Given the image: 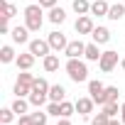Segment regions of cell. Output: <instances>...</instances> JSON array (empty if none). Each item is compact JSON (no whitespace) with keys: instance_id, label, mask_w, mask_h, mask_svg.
Returning <instances> with one entry per match:
<instances>
[{"instance_id":"4","label":"cell","mask_w":125,"mask_h":125,"mask_svg":"<svg viewBox=\"0 0 125 125\" xmlns=\"http://www.w3.org/2000/svg\"><path fill=\"white\" fill-rule=\"evenodd\" d=\"M47 42H49V47H52V52H64L66 47H69V39H66V34L61 32V30H54V32H49V37H47Z\"/></svg>"},{"instance_id":"1","label":"cell","mask_w":125,"mask_h":125,"mask_svg":"<svg viewBox=\"0 0 125 125\" xmlns=\"http://www.w3.org/2000/svg\"><path fill=\"white\" fill-rule=\"evenodd\" d=\"M25 25L30 32H39L42 25H44V8L39 3H32L25 8Z\"/></svg>"},{"instance_id":"19","label":"cell","mask_w":125,"mask_h":125,"mask_svg":"<svg viewBox=\"0 0 125 125\" xmlns=\"http://www.w3.org/2000/svg\"><path fill=\"white\" fill-rule=\"evenodd\" d=\"M123 17H125V3H113L110 10H108V20L118 22V20H123Z\"/></svg>"},{"instance_id":"14","label":"cell","mask_w":125,"mask_h":125,"mask_svg":"<svg viewBox=\"0 0 125 125\" xmlns=\"http://www.w3.org/2000/svg\"><path fill=\"white\" fill-rule=\"evenodd\" d=\"M47 20H49L52 25H64V22H66V10H64V8H59V5H54V8H49Z\"/></svg>"},{"instance_id":"40","label":"cell","mask_w":125,"mask_h":125,"mask_svg":"<svg viewBox=\"0 0 125 125\" xmlns=\"http://www.w3.org/2000/svg\"><path fill=\"white\" fill-rule=\"evenodd\" d=\"M10 3H12V0H10Z\"/></svg>"},{"instance_id":"6","label":"cell","mask_w":125,"mask_h":125,"mask_svg":"<svg viewBox=\"0 0 125 125\" xmlns=\"http://www.w3.org/2000/svg\"><path fill=\"white\" fill-rule=\"evenodd\" d=\"M93 15H79L76 17V22H74V30H76V34L81 37V34H91L93 32Z\"/></svg>"},{"instance_id":"8","label":"cell","mask_w":125,"mask_h":125,"mask_svg":"<svg viewBox=\"0 0 125 125\" xmlns=\"http://www.w3.org/2000/svg\"><path fill=\"white\" fill-rule=\"evenodd\" d=\"M64 54H66L69 59H83V54H86V44H83L81 39H71L69 47L64 49Z\"/></svg>"},{"instance_id":"24","label":"cell","mask_w":125,"mask_h":125,"mask_svg":"<svg viewBox=\"0 0 125 125\" xmlns=\"http://www.w3.org/2000/svg\"><path fill=\"white\" fill-rule=\"evenodd\" d=\"M15 118H17V113L12 108H0V125H10Z\"/></svg>"},{"instance_id":"13","label":"cell","mask_w":125,"mask_h":125,"mask_svg":"<svg viewBox=\"0 0 125 125\" xmlns=\"http://www.w3.org/2000/svg\"><path fill=\"white\" fill-rule=\"evenodd\" d=\"M91 39H93L96 44H108V42H110V30H108V27H103V25H98V27H93Z\"/></svg>"},{"instance_id":"28","label":"cell","mask_w":125,"mask_h":125,"mask_svg":"<svg viewBox=\"0 0 125 125\" xmlns=\"http://www.w3.org/2000/svg\"><path fill=\"white\" fill-rule=\"evenodd\" d=\"M32 115V120H34V125H47V118H49V113H44L42 108H37L34 113H30Z\"/></svg>"},{"instance_id":"3","label":"cell","mask_w":125,"mask_h":125,"mask_svg":"<svg viewBox=\"0 0 125 125\" xmlns=\"http://www.w3.org/2000/svg\"><path fill=\"white\" fill-rule=\"evenodd\" d=\"M118 64H120V59H118V52H113V49H105L101 54V59H98V66H101L103 74H110Z\"/></svg>"},{"instance_id":"17","label":"cell","mask_w":125,"mask_h":125,"mask_svg":"<svg viewBox=\"0 0 125 125\" xmlns=\"http://www.w3.org/2000/svg\"><path fill=\"white\" fill-rule=\"evenodd\" d=\"M101 44H96V42H91V44H86V54H83V59L86 61H98L101 59Z\"/></svg>"},{"instance_id":"18","label":"cell","mask_w":125,"mask_h":125,"mask_svg":"<svg viewBox=\"0 0 125 125\" xmlns=\"http://www.w3.org/2000/svg\"><path fill=\"white\" fill-rule=\"evenodd\" d=\"M30 105H32V103H30V98H17V96H15V101H12V105H10V108H12V110L17 113V118H20V115H25V113L30 110Z\"/></svg>"},{"instance_id":"27","label":"cell","mask_w":125,"mask_h":125,"mask_svg":"<svg viewBox=\"0 0 125 125\" xmlns=\"http://www.w3.org/2000/svg\"><path fill=\"white\" fill-rule=\"evenodd\" d=\"M12 93H15L17 98H30L32 88H30V86H22V83H17V81H15V88H12Z\"/></svg>"},{"instance_id":"22","label":"cell","mask_w":125,"mask_h":125,"mask_svg":"<svg viewBox=\"0 0 125 125\" xmlns=\"http://www.w3.org/2000/svg\"><path fill=\"white\" fill-rule=\"evenodd\" d=\"M47 98H49V93H42V91H32V93H30L32 108H42V105L47 103Z\"/></svg>"},{"instance_id":"25","label":"cell","mask_w":125,"mask_h":125,"mask_svg":"<svg viewBox=\"0 0 125 125\" xmlns=\"http://www.w3.org/2000/svg\"><path fill=\"white\" fill-rule=\"evenodd\" d=\"M120 98V88L118 86H105V103H118Z\"/></svg>"},{"instance_id":"16","label":"cell","mask_w":125,"mask_h":125,"mask_svg":"<svg viewBox=\"0 0 125 125\" xmlns=\"http://www.w3.org/2000/svg\"><path fill=\"white\" fill-rule=\"evenodd\" d=\"M49 101H54V103L66 101V88L61 86V83H54V86L49 88Z\"/></svg>"},{"instance_id":"29","label":"cell","mask_w":125,"mask_h":125,"mask_svg":"<svg viewBox=\"0 0 125 125\" xmlns=\"http://www.w3.org/2000/svg\"><path fill=\"white\" fill-rule=\"evenodd\" d=\"M101 110H103V113H108V118L120 115V105H118V103H105V105H101Z\"/></svg>"},{"instance_id":"33","label":"cell","mask_w":125,"mask_h":125,"mask_svg":"<svg viewBox=\"0 0 125 125\" xmlns=\"http://www.w3.org/2000/svg\"><path fill=\"white\" fill-rule=\"evenodd\" d=\"M17 125H34V120H32V115H30V113H25V115H20V118H17Z\"/></svg>"},{"instance_id":"38","label":"cell","mask_w":125,"mask_h":125,"mask_svg":"<svg viewBox=\"0 0 125 125\" xmlns=\"http://www.w3.org/2000/svg\"><path fill=\"white\" fill-rule=\"evenodd\" d=\"M108 125H123V120H115V118H110V123Z\"/></svg>"},{"instance_id":"23","label":"cell","mask_w":125,"mask_h":125,"mask_svg":"<svg viewBox=\"0 0 125 125\" xmlns=\"http://www.w3.org/2000/svg\"><path fill=\"white\" fill-rule=\"evenodd\" d=\"M74 113H76V103H69V101L59 103V118H71Z\"/></svg>"},{"instance_id":"10","label":"cell","mask_w":125,"mask_h":125,"mask_svg":"<svg viewBox=\"0 0 125 125\" xmlns=\"http://www.w3.org/2000/svg\"><path fill=\"white\" fill-rule=\"evenodd\" d=\"M10 37H12V42H15V44H30V30H27V25L12 27Z\"/></svg>"},{"instance_id":"35","label":"cell","mask_w":125,"mask_h":125,"mask_svg":"<svg viewBox=\"0 0 125 125\" xmlns=\"http://www.w3.org/2000/svg\"><path fill=\"white\" fill-rule=\"evenodd\" d=\"M56 3H59V0H39V5H42L44 10H49V8H54Z\"/></svg>"},{"instance_id":"12","label":"cell","mask_w":125,"mask_h":125,"mask_svg":"<svg viewBox=\"0 0 125 125\" xmlns=\"http://www.w3.org/2000/svg\"><path fill=\"white\" fill-rule=\"evenodd\" d=\"M110 3L108 0H91V15L93 17H108Z\"/></svg>"},{"instance_id":"2","label":"cell","mask_w":125,"mask_h":125,"mask_svg":"<svg viewBox=\"0 0 125 125\" xmlns=\"http://www.w3.org/2000/svg\"><path fill=\"white\" fill-rule=\"evenodd\" d=\"M64 69H66V76L74 83H88V66H86L83 59H69Z\"/></svg>"},{"instance_id":"41","label":"cell","mask_w":125,"mask_h":125,"mask_svg":"<svg viewBox=\"0 0 125 125\" xmlns=\"http://www.w3.org/2000/svg\"><path fill=\"white\" fill-rule=\"evenodd\" d=\"M123 3H125V0H123Z\"/></svg>"},{"instance_id":"20","label":"cell","mask_w":125,"mask_h":125,"mask_svg":"<svg viewBox=\"0 0 125 125\" xmlns=\"http://www.w3.org/2000/svg\"><path fill=\"white\" fill-rule=\"evenodd\" d=\"M15 59H17V54H15V49H12L10 44H3V47H0V61H3V64H12Z\"/></svg>"},{"instance_id":"30","label":"cell","mask_w":125,"mask_h":125,"mask_svg":"<svg viewBox=\"0 0 125 125\" xmlns=\"http://www.w3.org/2000/svg\"><path fill=\"white\" fill-rule=\"evenodd\" d=\"M49 81L47 79H34V86H32V91H42V93H49Z\"/></svg>"},{"instance_id":"39","label":"cell","mask_w":125,"mask_h":125,"mask_svg":"<svg viewBox=\"0 0 125 125\" xmlns=\"http://www.w3.org/2000/svg\"><path fill=\"white\" fill-rule=\"evenodd\" d=\"M120 69H123V71H125V56H123V59H120Z\"/></svg>"},{"instance_id":"21","label":"cell","mask_w":125,"mask_h":125,"mask_svg":"<svg viewBox=\"0 0 125 125\" xmlns=\"http://www.w3.org/2000/svg\"><path fill=\"white\" fill-rule=\"evenodd\" d=\"M71 8L76 15H91V0H74Z\"/></svg>"},{"instance_id":"26","label":"cell","mask_w":125,"mask_h":125,"mask_svg":"<svg viewBox=\"0 0 125 125\" xmlns=\"http://www.w3.org/2000/svg\"><path fill=\"white\" fill-rule=\"evenodd\" d=\"M34 79H37V76H32L30 71H20V74H17V83H22V86H30V88L34 86Z\"/></svg>"},{"instance_id":"11","label":"cell","mask_w":125,"mask_h":125,"mask_svg":"<svg viewBox=\"0 0 125 125\" xmlns=\"http://www.w3.org/2000/svg\"><path fill=\"white\" fill-rule=\"evenodd\" d=\"M93 105H96V101H93L91 96H83V98H79V101H76V113L86 118V115H91V113H93Z\"/></svg>"},{"instance_id":"31","label":"cell","mask_w":125,"mask_h":125,"mask_svg":"<svg viewBox=\"0 0 125 125\" xmlns=\"http://www.w3.org/2000/svg\"><path fill=\"white\" fill-rule=\"evenodd\" d=\"M108 123H110V118H108V113H103V110L91 118V125H108Z\"/></svg>"},{"instance_id":"32","label":"cell","mask_w":125,"mask_h":125,"mask_svg":"<svg viewBox=\"0 0 125 125\" xmlns=\"http://www.w3.org/2000/svg\"><path fill=\"white\" fill-rule=\"evenodd\" d=\"M47 113H49V115H54V118H59V103L49 101V105H47Z\"/></svg>"},{"instance_id":"5","label":"cell","mask_w":125,"mask_h":125,"mask_svg":"<svg viewBox=\"0 0 125 125\" xmlns=\"http://www.w3.org/2000/svg\"><path fill=\"white\" fill-rule=\"evenodd\" d=\"M27 49H30V52L37 56V59H44L47 54H52V47H49V42H47V39H39V37H37V39H30Z\"/></svg>"},{"instance_id":"15","label":"cell","mask_w":125,"mask_h":125,"mask_svg":"<svg viewBox=\"0 0 125 125\" xmlns=\"http://www.w3.org/2000/svg\"><path fill=\"white\" fill-rule=\"evenodd\" d=\"M42 66H44V71H47V74L59 71V54H56V52H54V54H47V56L42 59Z\"/></svg>"},{"instance_id":"34","label":"cell","mask_w":125,"mask_h":125,"mask_svg":"<svg viewBox=\"0 0 125 125\" xmlns=\"http://www.w3.org/2000/svg\"><path fill=\"white\" fill-rule=\"evenodd\" d=\"M10 32H12L10 20H8V17H3V25H0V34H10Z\"/></svg>"},{"instance_id":"37","label":"cell","mask_w":125,"mask_h":125,"mask_svg":"<svg viewBox=\"0 0 125 125\" xmlns=\"http://www.w3.org/2000/svg\"><path fill=\"white\" fill-rule=\"evenodd\" d=\"M56 125H71V120H69V118H59V123H56Z\"/></svg>"},{"instance_id":"9","label":"cell","mask_w":125,"mask_h":125,"mask_svg":"<svg viewBox=\"0 0 125 125\" xmlns=\"http://www.w3.org/2000/svg\"><path fill=\"white\" fill-rule=\"evenodd\" d=\"M34 61H37V56L27 49L25 54H17V59H15V64H17V69L20 71H30L32 66H34Z\"/></svg>"},{"instance_id":"36","label":"cell","mask_w":125,"mask_h":125,"mask_svg":"<svg viewBox=\"0 0 125 125\" xmlns=\"http://www.w3.org/2000/svg\"><path fill=\"white\" fill-rule=\"evenodd\" d=\"M120 120H123V125H125V101L120 103Z\"/></svg>"},{"instance_id":"7","label":"cell","mask_w":125,"mask_h":125,"mask_svg":"<svg viewBox=\"0 0 125 125\" xmlns=\"http://www.w3.org/2000/svg\"><path fill=\"white\" fill-rule=\"evenodd\" d=\"M88 96L98 103V105H105V86L101 83V81H88Z\"/></svg>"}]
</instances>
